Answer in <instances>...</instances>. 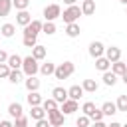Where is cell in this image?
<instances>
[{
  "instance_id": "obj_31",
  "label": "cell",
  "mask_w": 127,
  "mask_h": 127,
  "mask_svg": "<svg viewBox=\"0 0 127 127\" xmlns=\"http://www.w3.org/2000/svg\"><path fill=\"white\" fill-rule=\"evenodd\" d=\"M89 125H91V117H87L83 113L75 119V127H89Z\"/></svg>"
},
{
  "instance_id": "obj_1",
  "label": "cell",
  "mask_w": 127,
  "mask_h": 127,
  "mask_svg": "<svg viewBox=\"0 0 127 127\" xmlns=\"http://www.w3.org/2000/svg\"><path fill=\"white\" fill-rule=\"evenodd\" d=\"M22 71H24V75H26V77H30V75H36V73L40 71V64H38V60H36L32 54L24 58V64H22Z\"/></svg>"
},
{
  "instance_id": "obj_35",
  "label": "cell",
  "mask_w": 127,
  "mask_h": 127,
  "mask_svg": "<svg viewBox=\"0 0 127 127\" xmlns=\"http://www.w3.org/2000/svg\"><path fill=\"white\" fill-rule=\"evenodd\" d=\"M12 4H14V8H16V10H28L30 0H12Z\"/></svg>"
},
{
  "instance_id": "obj_23",
  "label": "cell",
  "mask_w": 127,
  "mask_h": 127,
  "mask_svg": "<svg viewBox=\"0 0 127 127\" xmlns=\"http://www.w3.org/2000/svg\"><path fill=\"white\" fill-rule=\"evenodd\" d=\"M103 83H105V85H109V87H113V85L117 83V75H115L111 69L103 71Z\"/></svg>"
},
{
  "instance_id": "obj_47",
  "label": "cell",
  "mask_w": 127,
  "mask_h": 127,
  "mask_svg": "<svg viewBox=\"0 0 127 127\" xmlns=\"http://www.w3.org/2000/svg\"><path fill=\"white\" fill-rule=\"evenodd\" d=\"M119 2H121V4H125V6H127V0H119Z\"/></svg>"
},
{
  "instance_id": "obj_46",
  "label": "cell",
  "mask_w": 127,
  "mask_h": 127,
  "mask_svg": "<svg viewBox=\"0 0 127 127\" xmlns=\"http://www.w3.org/2000/svg\"><path fill=\"white\" fill-rule=\"evenodd\" d=\"M121 79H123V83H125V85H127V73H125V75H123V77H121Z\"/></svg>"
},
{
  "instance_id": "obj_32",
  "label": "cell",
  "mask_w": 127,
  "mask_h": 127,
  "mask_svg": "<svg viewBox=\"0 0 127 127\" xmlns=\"http://www.w3.org/2000/svg\"><path fill=\"white\" fill-rule=\"evenodd\" d=\"M42 107H44L46 111H52V109H58V101H56L54 97H50V99H44V101H42Z\"/></svg>"
},
{
  "instance_id": "obj_19",
  "label": "cell",
  "mask_w": 127,
  "mask_h": 127,
  "mask_svg": "<svg viewBox=\"0 0 127 127\" xmlns=\"http://www.w3.org/2000/svg\"><path fill=\"white\" fill-rule=\"evenodd\" d=\"M79 24L77 22H73V24H65V36L67 38H77L79 36Z\"/></svg>"
},
{
  "instance_id": "obj_20",
  "label": "cell",
  "mask_w": 127,
  "mask_h": 127,
  "mask_svg": "<svg viewBox=\"0 0 127 127\" xmlns=\"http://www.w3.org/2000/svg\"><path fill=\"white\" fill-rule=\"evenodd\" d=\"M95 67H97L99 71H107V69H111V62H109L105 56H101V58H95Z\"/></svg>"
},
{
  "instance_id": "obj_40",
  "label": "cell",
  "mask_w": 127,
  "mask_h": 127,
  "mask_svg": "<svg viewBox=\"0 0 127 127\" xmlns=\"http://www.w3.org/2000/svg\"><path fill=\"white\" fill-rule=\"evenodd\" d=\"M103 117H105V115H103V111H101V109H97V111L93 113V117H91V121H101Z\"/></svg>"
},
{
  "instance_id": "obj_50",
  "label": "cell",
  "mask_w": 127,
  "mask_h": 127,
  "mask_svg": "<svg viewBox=\"0 0 127 127\" xmlns=\"http://www.w3.org/2000/svg\"><path fill=\"white\" fill-rule=\"evenodd\" d=\"M0 121H2V119H0Z\"/></svg>"
},
{
  "instance_id": "obj_49",
  "label": "cell",
  "mask_w": 127,
  "mask_h": 127,
  "mask_svg": "<svg viewBox=\"0 0 127 127\" xmlns=\"http://www.w3.org/2000/svg\"><path fill=\"white\" fill-rule=\"evenodd\" d=\"M125 64H127V62H125Z\"/></svg>"
},
{
  "instance_id": "obj_11",
  "label": "cell",
  "mask_w": 127,
  "mask_h": 127,
  "mask_svg": "<svg viewBox=\"0 0 127 127\" xmlns=\"http://www.w3.org/2000/svg\"><path fill=\"white\" fill-rule=\"evenodd\" d=\"M73 111H77V101L75 99H65L62 103V113L64 115H71Z\"/></svg>"
},
{
  "instance_id": "obj_37",
  "label": "cell",
  "mask_w": 127,
  "mask_h": 127,
  "mask_svg": "<svg viewBox=\"0 0 127 127\" xmlns=\"http://www.w3.org/2000/svg\"><path fill=\"white\" fill-rule=\"evenodd\" d=\"M10 71H12V67H10L8 64H0V77H6V79H8Z\"/></svg>"
},
{
  "instance_id": "obj_28",
  "label": "cell",
  "mask_w": 127,
  "mask_h": 127,
  "mask_svg": "<svg viewBox=\"0 0 127 127\" xmlns=\"http://www.w3.org/2000/svg\"><path fill=\"white\" fill-rule=\"evenodd\" d=\"M81 111H83V115H87V117H93V113L97 111V107H95V103H91V101H85V103L81 105Z\"/></svg>"
},
{
  "instance_id": "obj_7",
  "label": "cell",
  "mask_w": 127,
  "mask_h": 127,
  "mask_svg": "<svg viewBox=\"0 0 127 127\" xmlns=\"http://www.w3.org/2000/svg\"><path fill=\"white\" fill-rule=\"evenodd\" d=\"M89 56L91 58H101L105 56V46L101 42H91L89 44Z\"/></svg>"
},
{
  "instance_id": "obj_42",
  "label": "cell",
  "mask_w": 127,
  "mask_h": 127,
  "mask_svg": "<svg viewBox=\"0 0 127 127\" xmlns=\"http://www.w3.org/2000/svg\"><path fill=\"white\" fill-rule=\"evenodd\" d=\"M0 127H14V123L8 121V119H2V121H0Z\"/></svg>"
},
{
  "instance_id": "obj_21",
  "label": "cell",
  "mask_w": 127,
  "mask_h": 127,
  "mask_svg": "<svg viewBox=\"0 0 127 127\" xmlns=\"http://www.w3.org/2000/svg\"><path fill=\"white\" fill-rule=\"evenodd\" d=\"M83 93H85V91H83V87H81V85H71V87L67 89L69 99H75V101H79V97H81Z\"/></svg>"
},
{
  "instance_id": "obj_30",
  "label": "cell",
  "mask_w": 127,
  "mask_h": 127,
  "mask_svg": "<svg viewBox=\"0 0 127 127\" xmlns=\"http://www.w3.org/2000/svg\"><path fill=\"white\" fill-rule=\"evenodd\" d=\"M0 32H2L4 38H12L14 32H16V26H14V24H4V26L0 28Z\"/></svg>"
},
{
  "instance_id": "obj_6",
  "label": "cell",
  "mask_w": 127,
  "mask_h": 127,
  "mask_svg": "<svg viewBox=\"0 0 127 127\" xmlns=\"http://www.w3.org/2000/svg\"><path fill=\"white\" fill-rule=\"evenodd\" d=\"M42 26H44V22L32 20L28 26H24V36H38V34L42 32Z\"/></svg>"
},
{
  "instance_id": "obj_8",
  "label": "cell",
  "mask_w": 127,
  "mask_h": 127,
  "mask_svg": "<svg viewBox=\"0 0 127 127\" xmlns=\"http://www.w3.org/2000/svg\"><path fill=\"white\" fill-rule=\"evenodd\" d=\"M105 58L113 64V62H119L121 60V50L117 46H111V48H105Z\"/></svg>"
},
{
  "instance_id": "obj_38",
  "label": "cell",
  "mask_w": 127,
  "mask_h": 127,
  "mask_svg": "<svg viewBox=\"0 0 127 127\" xmlns=\"http://www.w3.org/2000/svg\"><path fill=\"white\" fill-rule=\"evenodd\" d=\"M14 127H28V117H18V119H14Z\"/></svg>"
},
{
  "instance_id": "obj_16",
  "label": "cell",
  "mask_w": 127,
  "mask_h": 127,
  "mask_svg": "<svg viewBox=\"0 0 127 127\" xmlns=\"http://www.w3.org/2000/svg\"><path fill=\"white\" fill-rule=\"evenodd\" d=\"M26 101L30 103V107H34V105H42V95L38 93V91H28V95H26Z\"/></svg>"
},
{
  "instance_id": "obj_9",
  "label": "cell",
  "mask_w": 127,
  "mask_h": 127,
  "mask_svg": "<svg viewBox=\"0 0 127 127\" xmlns=\"http://www.w3.org/2000/svg\"><path fill=\"white\" fill-rule=\"evenodd\" d=\"M52 97H54L58 103H64L65 99H69V95H67V89H65V87H54V89H52Z\"/></svg>"
},
{
  "instance_id": "obj_12",
  "label": "cell",
  "mask_w": 127,
  "mask_h": 127,
  "mask_svg": "<svg viewBox=\"0 0 127 127\" xmlns=\"http://www.w3.org/2000/svg\"><path fill=\"white\" fill-rule=\"evenodd\" d=\"M8 113H10V117H14V119L22 117V115H24V107H22V103H18V101L10 103V105H8Z\"/></svg>"
},
{
  "instance_id": "obj_14",
  "label": "cell",
  "mask_w": 127,
  "mask_h": 127,
  "mask_svg": "<svg viewBox=\"0 0 127 127\" xmlns=\"http://www.w3.org/2000/svg\"><path fill=\"white\" fill-rule=\"evenodd\" d=\"M12 69H22V64H24V58H20L18 54H12L8 56V62H6Z\"/></svg>"
},
{
  "instance_id": "obj_34",
  "label": "cell",
  "mask_w": 127,
  "mask_h": 127,
  "mask_svg": "<svg viewBox=\"0 0 127 127\" xmlns=\"http://www.w3.org/2000/svg\"><path fill=\"white\" fill-rule=\"evenodd\" d=\"M115 103H117V111H127V95H119Z\"/></svg>"
},
{
  "instance_id": "obj_27",
  "label": "cell",
  "mask_w": 127,
  "mask_h": 127,
  "mask_svg": "<svg viewBox=\"0 0 127 127\" xmlns=\"http://www.w3.org/2000/svg\"><path fill=\"white\" fill-rule=\"evenodd\" d=\"M32 56H34L38 62H40V60H44V58H46V48H44V46H40V44H36V46L32 48Z\"/></svg>"
},
{
  "instance_id": "obj_3",
  "label": "cell",
  "mask_w": 127,
  "mask_h": 127,
  "mask_svg": "<svg viewBox=\"0 0 127 127\" xmlns=\"http://www.w3.org/2000/svg\"><path fill=\"white\" fill-rule=\"evenodd\" d=\"M73 71H75V65H73V62H64V64L56 65V71H54V75H56V79H67V77H69Z\"/></svg>"
},
{
  "instance_id": "obj_22",
  "label": "cell",
  "mask_w": 127,
  "mask_h": 127,
  "mask_svg": "<svg viewBox=\"0 0 127 127\" xmlns=\"http://www.w3.org/2000/svg\"><path fill=\"white\" fill-rule=\"evenodd\" d=\"M81 12H83V16H91L95 12V0H83L81 2Z\"/></svg>"
},
{
  "instance_id": "obj_25",
  "label": "cell",
  "mask_w": 127,
  "mask_h": 127,
  "mask_svg": "<svg viewBox=\"0 0 127 127\" xmlns=\"http://www.w3.org/2000/svg\"><path fill=\"white\" fill-rule=\"evenodd\" d=\"M54 71H56V64H52V62H46V64L40 65V73L42 75H54Z\"/></svg>"
},
{
  "instance_id": "obj_29",
  "label": "cell",
  "mask_w": 127,
  "mask_h": 127,
  "mask_svg": "<svg viewBox=\"0 0 127 127\" xmlns=\"http://www.w3.org/2000/svg\"><path fill=\"white\" fill-rule=\"evenodd\" d=\"M12 0H0V16L4 18V16H8L10 14V10H12Z\"/></svg>"
},
{
  "instance_id": "obj_39",
  "label": "cell",
  "mask_w": 127,
  "mask_h": 127,
  "mask_svg": "<svg viewBox=\"0 0 127 127\" xmlns=\"http://www.w3.org/2000/svg\"><path fill=\"white\" fill-rule=\"evenodd\" d=\"M36 127H52V123L44 117V119H38V121H36Z\"/></svg>"
},
{
  "instance_id": "obj_18",
  "label": "cell",
  "mask_w": 127,
  "mask_h": 127,
  "mask_svg": "<svg viewBox=\"0 0 127 127\" xmlns=\"http://www.w3.org/2000/svg\"><path fill=\"white\" fill-rule=\"evenodd\" d=\"M46 113H48V111H46L42 105H34V107L30 109V117H32L34 121H38V119H44V117H46Z\"/></svg>"
},
{
  "instance_id": "obj_5",
  "label": "cell",
  "mask_w": 127,
  "mask_h": 127,
  "mask_svg": "<svg viewBox=\"0 0 127 127\" xmlns=\"http://www.w3.org/2000/svg\"><path fill=\"white\" fill-rule=\"evenodd\" d=\"M64 119H65V115L62 113V109H60V107H58V109L48 111V121L52 123V127H64Z\"/></svg>"
},
{
  "instance_id": "obj_4",
  "label": "cell",
  "mask_w": 127,
  "mask_h": 127,
  "mask_svg": "<svg viewBox=\"0 0 127 127\" xmlns=\"http://www.w3.org/2000/svg\"><path fill=\"white\" fill-rule=\"evenodd\" d=\"M56 18H62V8L60 4H48L44 8V20L46 22H54Z\"/></svg>"
},
{
  "instance_id": "obj_36",
  "label": "cell",
  "mask_w": 127,
  "mask_h": 127,
  "mask_svg": "<svg viewBox=\"0 0 127 127\" xmlns=\"http://www.w3.org/2000/svg\"><path fill=\"white\" fill-rule=\"evenodd\" d=\"M22 44H24L26 48H34V46H36V36H24Z\"/></svg>"
},
{
  "instance_id": "obj_43",
  "label": "cell",
  "mask_w": 127,
  "mask_h": 127,
  "mask_svg": "<svg viewBox=\"0 0 127 127\" xmlns=\"http://www.w3.org/2000/svg\"><path fill=\"white\" fill-rule=\"evenodd\" d=\"M91 127H107V125H105V123H103V119H101V121H93V125H91Z\"/></svg>"
},
{
  "instance_id": "obj_45",
  "label": "cell",
  "mask_w": 127,
  "mask_h": 127,
  "mask_svg": "<svg viewBox=\"0 0 127 127\" xmlns=\"http://www.w3.org/2000/svg\"><path fill=\"white\" fill-rule=\"evenodd\" d=\"M77 0H64V4H67V6H73Z\"/></svg>"
},
{
  "instance_id": "obj_24",
  "label": "cell",
  "mask_w": 127,
  "mask_h": 127,
  "mask_svg": "<svg viewBox=\"0 0 127 127\" xmlns=\"http://www.w3.org/2000/svg\"><path fill=\"white\" fill-rule=\"evenodd\" d=\"M81 87H83V91H87V93H95L99 85H97V81H95V79H83Z\"/></svg>"
},
{
  "instance_id": "obj_26",
  "label": "cell",
  "mask_w": 127,
  "mask_h": 127,
  "mask_svg": "<svg viewBox=\"0 0 127 127\" xmlns=\"http://www.w3.org/2000/svg\"><path fill=\"white\" fill-rule=\"evenodd\" d=\"M22 77H24V71H20V69H12L10 75H8V81L14 83V85H18V83L22 81Z\"/></svg>"
},
{
  "instance_id": "obj_17",
  "label": "cell",
  "mask_w": 127,
  "mask_h": 127,
  "mask_svg": "<svg viewBox=\"0 0 127 127\" xmlns=\"http://www.w3.org/2000/svg\"><path fill=\"white\" fill-rule=\"evenodd\" d=\"M101 111H103L105 117H111V115L117 113V103H113V101H105V103L101 105Z\"/></svg>"
},
{
  "instance_id": "obj_44",
  "label": "cell",
  "mask_w": 127,
  "mask_h": 127,
  "mask_svg": "<svg viewBox=\"0 0 127 127\" xmlns=\"http://www.w3.org/2000/svg\"><path fill=\"white\" fill-rule=\"evenodd\" d=\"M107 127H123V125H121V123H117V121H111Z\"/></svg>"
},
{
  "instance_id": "obj_48",
  "label": "cell",
  "mask_w": 127,
  "mask_h": 127,
  "mask_svg": "<svg viewBox=\"0 0 127 127\" xmlns=\"http://www.w3.org/2000/svg\"><path fill=\"white\" fill-rule=\"evenodd\" d=\"M123 127H127V123H125V125H123Z\"/></svg>"
},
{
  "instance_id": "obj_13",
  "label": "cell",
  "mask_w": 127,
  "mask_h": 127,
  "mask_svg": "<svg viewBox=\"0 0 127 127\" xmlns=\"http://www.w3.org/2000/svg\"><path fill=\"white\" fill-rule=\"evenodd\" d=\"M111 71H113L117 77H123V75L127 73V64L121 62V60H119V62H113V64H111Z\"/></svg>"
},
{
  "instance_id": "obj_2",
  "label": "cell",
  "mask_w": 127,
  "mask_h": 127,
  "mask_svg": "<svg viewBox=\"0 0 127 127\" xmlns=\"http://www.w3.org/2000/svg\"><path fill=\"white\" fill-rule=\"evenodd\" d=\"M83 12H81V8L79 6H67L64 12H62V20L65 22V24H73V22H77L79 20V16H81Z\"/></svg>"
},
{
  "instance_id": "obj_15",
  "label": "cell",
  "mask_w": 127,
  "mask_h": 127,
  "mask_svg": "<svg viewBox=\"0 0 127 127\" xmlns=\"http://www.w3.org/2000/svg\"><path fill=\"white\" fill-rule=\"evenodd\" d=\"M24 85H26L28 91H38V89H40V79H38L36 75H30V77L24 79Z\"/></svg>"
},
{
  "instance_id": "obj_10",
  "label": "cell",
  "mask_w": 127,
  "mask_h": 127,
  "mask_svg": "<svg viewBox=\"0 0 127 127\" xmlns=\"http://www.w3.org/2000/svg\"><path fill=\"white\" fill-rule=\"evenodd\" d=\"M30 22H32L30 12H28V10H18V14H16V24H18V26H28Z\"/></svg>"
},
{
  "instance_id": "obj_33",
  "label": "cell",
  "mask_w": 127,
  "mask_h": 127,
  "mask_svg": "<svg viewBox=\"0 0 127 127\" xmlns=\"http://www.w3.org/2000/svg\"><path fill=\"white\" fill-rule=\"evenodd\" d=\"M42 32H44V34H48V36H54V34H56V24H54V22H44Z\"/></svg>"
},
{
  "instance_id": "obj_41",
  "label": "cell",
  "mask_w": 127,
  "mask_h": 127,
  "mask_svg": "<svg viewBox=\"0 0 127 127\" xmlns=\"http://www.w3.org/2000/svg\"><path fill=\"white\" fill-rule=\"evenodd\" d=\"M6 62H8V54L4 50H0V64H6Z\"/></svg>"
}]
</instances>
